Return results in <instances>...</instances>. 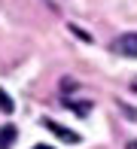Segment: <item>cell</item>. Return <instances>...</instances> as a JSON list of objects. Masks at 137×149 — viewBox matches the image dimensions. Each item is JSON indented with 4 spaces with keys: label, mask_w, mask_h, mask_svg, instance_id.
Segmentation results:
<instances>
[{
    "label": "cell",
    "mask_w": 137,
    "mask_h": 149,
    "mask_svg": "<svg viewBox=\"0 0 137 149\" xmlns=\"http://www.w3.org/2000/svg\"><path fill=\"white\" fill-rule=\"evenodd\" d=\"M43 128H46V131H52L55 137H61L64 143H79V140H82V137H79L76 131H70V128L58 125V122H52V119H43Z\"/></svg>",
    "instance_id": "1"
},
{
    "label": "cell",
    "mask_w": 137,
    "mask_h": 149,
    "mask_svg": "<svg viewBox=\"0 0 137 149\" xmlns=\"http://www.w3.org/2000/svg\"><path fill=\"white\" fill-rule=\"evenodd\" d=\"M116 52L125 58H137V33H125L116 40Z\"/></svg>",
    "instance_id": "2"
},
{
    "label": "cell",
    "mask_w": 137,
    "mask_h": 149,
    "mask_svg": "<svg viewBox=\"0 0 137 149\" xmlns=\"http://www.w3.org/2000/svg\"><path fill=\"white\" fill-rule=\"evenodd\" d=\"M15 137H18V128L15 125H3L0 128V149H12Z\"/></svg>",
    "instance_id": "3"
},
{
    "label": "cell",
    "mask_w": 137,
    "mask_h": 149,
    "mask_svg": "<svg viewBox=\"0 0 137 149\" xmlns=\"http://www.w3.org/2000/svg\"><path fill=\"white\" fill-rule=\"evenodd\" d=\"M64 104H67V110L79 113V116H88V113H92V104H88V100H70V97H67Z\"/></svg>",
    "instance_id": "4"
},
{
    "label": "cell",
    "mask_w": 137,
    "mask_h": 149,
    "mask_svg": "<svg viewBox=\"0 0 137 149\" xmlns=\"http://www.w3.org/2000/svg\"><path fill=\"white\" fill-rule=\"evenodd\" d=\"M0 110H3V113H12V110H15V104H12V97H9V94H6L3 88H0Z\"/></svg>",
    "instance_id": "5"
},
{
    "label": "cell",
    "mask_w": 137,
    "mask_h": 149,
    "mask_svg": "<svg viewBox=\"0 0 137 149\" xmlns=\"http://www.w3.org/2000/svg\"><path fill=\"white\" fill-rule=\"evenodd\" d=\"M119 107L125 110V116L131 119V122H137V110H131V107H125V100H119Z\"/></svg>",
    "instance_id": "6"
},
{
    "label": "cell",
    "mask_w": 137,
    "mask_h": 149,
    "mask_svg": "<svg viewBox=\"0 0 137 149\" xmlns=\"http://www.w3.org/2000/svg\"><path fill=\"white\" fill-rule=\"evenodd\" d=\"M125 149H137V140H128V143H125Z\"/></svg>",
    "instance_id": "7"
},
{
    "label": "cell",
    "mask_w": 137,
    "mask_h": 149,
    "mask_svg": "<svg viewBox=\"0 0 137 149\" xmlns=\"http://www.w3.org/2000/svg\"><path fill=\"white\" fill-rule=\"evenodd\" d=\"M131 91H137V76H134V79H131Z\"/></svg>",
    "instance_id": "8"
},
{
    "label": "cell",
    "mask_w": 137,
    "mask_h": 149,
    "mask_svg": "<svg viewBox=\"0 0 137 149\" xmlns=\"http://www.w3.org/2000/svg\"><path fill=\"white\" fill-rule=\"evenodd\" d=\"M34 149H52V146H34Z\"/></svg>",
    "instance_id": "9"
}]
</instances>
